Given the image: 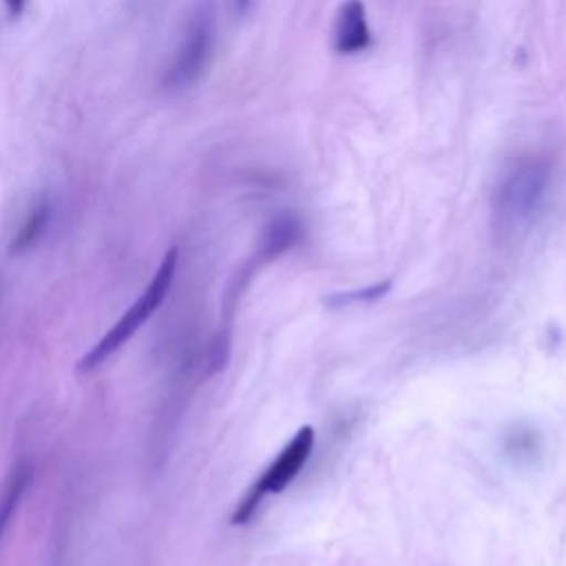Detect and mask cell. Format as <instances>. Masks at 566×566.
Returning <instances> with one entry per match:
<instances>
[{"label": "cell", "mask_w": 566, "mask_h": 566, "mask_svg": "<svg viewBox=\"0 0 566 566\" xmlns=\"http://www.w3.org/2000/svg\"><path fill=\"white\" fill-rule=\"evenodd\" d=\"M49 214H51V208H49V203H46L44 199H42L40 203H35V206L31 208V212L27 214L24 223L20 226V230L15 232V237L11 239L9 252H11V254H20V252H24L27 248H31V245L40 239V234L44 232V228H46V223H49Z\"/></svg>", "instance_id": "obj_9"}, {"label": "cell", "mask_w": 566, "mask_h": 566, "mask_svg": "<svg viewBox=\"0 0 566 566\" xmlns=\"http://www.w3.org/2000/svg\"><path fill=\"white\" fill-rule=\"evenodd\" d=\"M502 449L509 460L517 464H533L539 460L542 453V436L535 427L520 422L506 429L502 438Z\"/></svg>", "instance_id": "obj_7"}, {"label": "cell", "mask_w": 566, "mask_h": 566, "mask_svg": "<svg viewBox=\"0 0 566 566\" xmlns=\"http://www.w3.org/2000/svg\"><path fill=\"white\" fill-rule=\"evenodd\" d=\"M33 480V467L29 462H18L0 484V539L18 509L24 491Z\"/></svg>", "instance_id": "obj_6"}, {"label": "cell", "mask_w": 566, "mask_h": 566, "mask_svg": "<svg viewBox=\"0 0 566 566\" xmlns=\"http://www.w3.org/2000/svg\"><path fill=\"white\" fill-rule=\"evenodd\" d=\"M301 232H303L301 221L294 214H279L263 234V254L276 256L285 252L290 245L298 241Z\"/></svg>", "instance_id": "obj_8"}, {"label": "cell", "mask_w": 566, "mask_h": 566, "mask_svg": "<svg viewBox=\"0 0 566 566\" xmlns=\"http://www.w3.org/2000/svg\"><path fill=\"white\" fill-rule=\"evenodd\" d=\"M214 42V11L208 0H201L186 24L181 44L168 66L164 84L168 88H184L192 84L210 60Z\"/></svg>", "instance_id": "obj_4"}, {"label": "cell", "mask_w": 566, "mask_h": 566, "mask_svg": "<svg viewBox=\"0 0 566 566\" xmlns=\"http://www.w3.org/2000/svg\"><path fill=\"white\" fill-rule=\"evenodd\" d=\"M371 42V31L367 24V13L360 0H345L338 7L334 22V49L338 53L352 55L365 51Z\"/></svg>", "instance_id": "obj_5"}, {"label": "cell", "mask_w": 566, "mask_h": 566, "mask_svg": "<svg viewBox=\"0 0 566 566\" xmlns=\"http://www.w3.org/2000/svg\"><path fill=\"white\" fill-rule=\"evenodd\" d=\"M250 2H252V0H234V7H237L239 13H245V11L250 9Z\"/></svg>", "instance_id": "obj_12"}, {"label": "cell", "mask_w": 566, "mask_h": 566, "mask_svg": "<svg viewBox=\"0 0 566 566\" xmlns=\"http://www.w3.org/2000/svg\"><path fill=\"white\" fill-rule=\"evenodd\" d=\"M177 259H179V250L177 248H170L164 254V259H161L159 268L155 270V274H153L150 283L146 285V290L117 318V323L80 358V363H77L80 371H93L99 365H104L155 314V310L161 307V303L166 301V296L170 292L175 274H177Z\"/></svg>", "instance_id": "obj_1"}, {"label": "cell", "mask_w": 566, "mask_h": 566, "mask_svg": "<svg viewBox=\"0 0 566 566\" xmlns=\"http://www.w3.org/2000/svg\"><path fill=\"white\" fill-rule=\"evenodd\" d=\"M312 449H314V429L305 424L294 433V438L283 447L276 460L252 484L250 493L239 502L237 511L232 513V524H245L256 511L263 495L285 491V486L301 473V469L310 460Z\"/></svg>", "instance_id": "obj_3"}, {"label": "cell", "mask_w": 566, "mask_h": 566, "mask_svg": "<svg viewBox=\"0 0 566 566\" xmlns=\"http://www.w3.org/2000/svg\"><path fill=\"white\" fill-rule=\"evenodd\" d=\"M391 287V281H382V283H376V285H369V287H363V290H349V292H338L334 296L327 298V303L332 307H340V305H349V303H371L380 296H385Z\"/></svg>", "instance_id": "obj_10"}, {"label": "cell", "mask_w": 566, "mask_h": 566, "mask_svg": "<svg viewBox=\"0 0 566 566\" xmlns=\"http://www.w3.org/2000/svg\"><path fill=\"white\" fill-rule=\"evenodd\" d=\"M24 2H27V0H4V7H7V11H9L11 18H18V15H22V11H24Z\"/></svg>", "instance_id": "obj_11"}, {"label": "cell", "mask_w": 566, "mask_h": 566, "mask_svg": "<svg viewBox=\"0 0 566 566\" xmlns=\"http://www.w3.org/2000/svg\"><path fill=\"white\" fill-rule=\"evenodd\" d=\"M548 166L542 159H520L504 175L495 195V214L509 226H522L535 217L548 188Z\"/></svg>", "instance_id": "obj_2"}]
</instances>
